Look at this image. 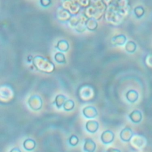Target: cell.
I'll return each instance as SVG.
<instances>
[{
  "instance_id": "9a60e30c",
  "label": "cell",
  "mask_w": 152,
  "mask_h": 152,
  "mask_svg": "<svg viewBox=\"0 0 152 152\" xmlns=\"http://www.w3.org/2000/svg\"><path fill=\"white\" fill-rule=\"evenodd\" d=\"M10 152H21L20 149L18 147H14L12 148Z\"/></svg>"
},
{
  "instance_id": "7a4b0ae2",
  "label": "cell",
  "mask_w": 152,
  "mask_h": 152,
  "mask_svg": "<svg viewBox=\"0 0 152 152\" xmlns=\"http://www.w3.org/2000/svg\"><path fill=\"white\" fill-rule=\"evenodd\" d=\"M134 135V133L130 128H124L120 132V138L124 142H129Z\"/></svg>"
},
{
  "instance_id": "277c9868",
  "label": "cell",
  "mask_w": 152,
  "mask_h": 152,
  "mask_svg": "<svg viewBox=\"0 0 152 152\" xmlns=\"http://www.w3.org/2000/svg\"><path fill=\"white\" fill-rule=\"evenodd\" d=\"M96 144L91 138H86L84 140L83 149L86 152H94Z\"/></svg>"
},
{
  "instance_id": "8fae6325",
  "label": "cell",
  "mask_w": 152,
  "mask_h": 152,
  "mask_svg": "<svg viewBox=\"0 0 152 152\" xmlns=\"http://www.w3.org/2000/svg\"><path fill=\"white\" fill-rule=\"evenodd\" d=\"M66 97L62 95H59L56 96L55 99V101L53 103H56V106L58 108L60 109L62 106H63L64 104L66 102Z\"/></svg>"
},
{
  "instance_id": "3957f363",
  "label": "cell",
  "mask_w": 152,
  "mask_h": 152,
  "mask_svg": "<svg viewBox=\"0 0 152 152\" xmlns=\"http://www.w3.org/2000/svg\"><path fill=\"white\" fill-rule=\"evenodd\" d=\"M83 113L86 118L89 119L94 118L98 115L96 109L91 106H88L84 107L83 110Z\"/></svg>"
},
{
  "instance_id": "7c38bea8",
  "label": "cell",
  "mask_w": 152,
  "mask_h": 152,
  "mask_svg": "<svg viewBox=\"0 0 152 152\" xmlns=\"http://www.w3.org/2000/svg\"><path fill=\"white\" fill-rule=\"evenodd\" d=\"M74 102L71 100H66L63 105V108L66 111H69L74 109Z\"/></svg>"
},
{
  "instance_id": "6da1fadb",
  "label": "cell",
  "mask_w": 152,
  "mask_h": 152,
  "mask_svg": "<svg viewBox=\"0 0 152 152\" xmlns=\"http://www.w3.org/2000/svg\"><path fill=\"white\" fill-rule=\"evenodd\" d=\"M115 138L114 133L110 130H106L103 132L101 135L100 138L103 144H110L111 143Z\"/></svg>"
},
{
  "instance_id": "9c48e42d",
  "label": "cell",
  "mask_w": 152,
  "mask_h": 152,
  "mask_svg": "<svg viewBox=\"0 0 152 152\" xmlns=\"http://www.w3.org/2000/svg\"><path fill=\"white\" fill-rule=\"evenodd\" d=\"M30 107L34 110H40L42 106V101L40 97L38 96L37 99H34L33 103H28Z\"/></svg>"
},
{
  "instance_id": "4fadbf2b",
  "label": "cell",
  "mask_w": 152,
  "mask_h": 152,
  "mask_svg": "<svg viewBox=\"0 0 152 152\" xmlns=\"http://www.w3.org/2000/svg\"><path fill=\"white\" fill-rule=\"evenodd\" d=\"M68 141H69V144L70 145H71L72 147H75L78 144V143L79 142V139L77 135H72L69 137Z\"/></svg>"
},
{
  "instance_id": "8992f818",
  "label": "cell",
  "mask_w": 152,
  "mask_h": 152,
  "mask_svg": "<svg viewBox=\"0 0 152 152\" xmlns=\"http://www.w3.org/2000/svg\"><path fill=\"white\" fill-rule=\"evenodd\" d=\"M134 141L135 142V145L136 148H142L144 146H145V144L147 143V140L145 137L140 135H135L134 136Z\"/></svg>"
},
{
  "instance_id": "52a82bcc",
  "label": "cell",
  "mask_w": 152,
  "mask_h": 152,
  "mask_svg": "<svg viewBox=\"0 0 152 152\" xmlns=\"http://www.w3.org/2000/svg\"><path fill=\"white\" fill-rule=\"evenodd\" d=\"M129 118L135 124H138L142 119L141 112L138 110H134L129 115Z\"/></svg>"
},
{
  "instance_id": "5b68a950",
  "label": "cell",
  "mask_w": 152,
  "mask_h": 152,
  "mask_svg": "<svg viewBox=\"0 0 152 152\" xmlns=\"http://www.w3.org/2000/svg\"><path fill=\"white\" fill-rule=\"evenodd\" d=\"M99 122L94 120H90L87 122L86 124V128L87 131L90 133H95L99 128Z\"/></svg>"
},
{
  "instance_id": "30bf717a",
  "label": "cell",
  "mask_w": 152,
  "mask_h": 152,
  "mask_svg": "<svg viewBox=\"0 0 152 152\" xmlns=\"http://www.w3.org/2000/svg\"><path fill=\"white\" fill-rule=\"evenodd\" d=\"M138 97V94L137 92L134 90L129 91L126 94V98L131 103H133L137 101Z\"/></svg>"
},
{
  "instance_id": "ba28073f",
  "label": "cell",
  "mask_w": 152,
  "mask_h": 152,
  "mask_svg": "<svg viewBox=\"0 0 152 152\" xmlns=\"http://www.w3.org/2000/svg\"><path fill=\"white\" fill-rule=\"evenodd\" d=\"M36 141L32 138H27L23 142V147L27 151H32L36 147Z\"/></svg>"
},
{
  "instance_id": "5bb4252c",
  "label": "cell",
  "mask_w": 152,
  "mask_h": 152,
  "mask_svg": "<svg viewBox=\"0 0 152 152\" xmlns=\"http://www.w3.org/2000/svg\"><path fill=\"white\" fill-rule=\"evenodd\" d=\"M106 152H121V151L117 148H109L106 150Z\"/></svg>"
}]
</instances>
